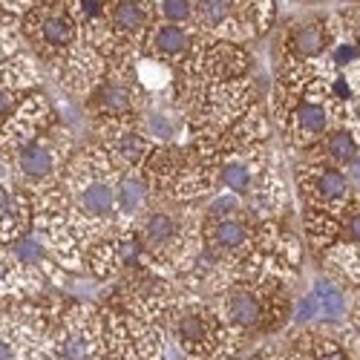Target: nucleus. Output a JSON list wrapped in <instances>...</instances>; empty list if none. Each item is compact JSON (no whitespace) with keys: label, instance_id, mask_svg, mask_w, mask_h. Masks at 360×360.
Masks as SVG:
<instances>
[{"label":"nucleus","instance_id":"4","mask_svg":"<svg viewBox=\"0 0 360 360\" xmlns=\"http://www.w3.org/2000/svg\"><path fill=\"white\" fill-rule=\"evenodd\" d=\"M23 41L35 46V52L52 67L67 58L81 44V26L67 0H49V4H32L20 18Z\"/></svg>","mask_w":360,"mask_h":360},{"label":"nucleus","instance_id":"15","mask_svg":"<svg viewBox=\"0 0 360 360\" xmlns=\"http://www.w3.org/2000/svg\"><path fill=\"white\" fill-rule=\"evenodd\" d=\"M191 165V147L185 144H156L141 165V176L150 193L165 196L167 188L176 182V176Z\"/></svg>","mask_w":360,"mask_h":360},{"label":"nucleus","instance_id":"13","mask_svg":"<svg viewBox=\"0 0 360 360\" xmlns=\"http://www.w3.org/2000/svg\"><path fill=\"white\" fill-rule=\"evenodd\" d=\"M332 122H338V115H335V110L328 104L300 101L288 112L283 127H285V136H288L291 147H297V150H314L317 141L335 127Z\"/></svg>","mask_w":360,"mask_h":360},{"label":"nucleus","instance_id":"16","mask_svg":"<svg viewBox=\"0 0 360 360\" xmlns=\"http://www.w3.org/2000/svg\"><path fill=\"white\" fill-rule=\"evenodd\" d=\"M32 196L12 182H0V245H12L32 231Z\"/></svg>","mask_w":360,"mask_h":360},{"label":"nucleus","instance_id":"23","mask_svg":"<svg viewBox=\"0 0 360 360\" xmlns=\"http://www.w3.org/2000/svg\"><path fill=\"white\" fill-rule=\"evenodd\" d=\"M84 268H89L93 277H98V280H112V277L122 274V262H118V251H115V236L84 248Z\"/></svg>","mask_w":360,"mask_h":360},{"label":"nucleus","instance_id":"33","mask_svg":"<svg viewBox=\"0 0 360 360\" xmlns=\"http://www.w3.org/2000/svg\"><path fill=\"white\" fill-rule=\"evenodd\" d=\"M349 323H352V328H354V335H357V340H360V291L349 300V317H346Z\"/></svg>","mask_w":360,"mask_h":360},{"label":"nucleus","instance_id":"11","mask_svg":"<svg viewBox=\"0 0 360 360\" xmlns=\"http://www.w3.org/2000/svg\"><path fill=\"white\" fill-rule=\"evenodd\" d=\"M254 233H257V219L251 214L231 217L219 222H205L202 225V248L214 254L225 265L239 259L243 254L254 251Z\"/></svg>","mask_w":360,"mask_h":360},{"label":"nucleus","instance_id":"32","mask_svg":"<svg viewBox=\"0 0 360 360\" xmlns=\"http://www.w3.org/2000/svg\"><path fill=\"white\" fill-rule=\"evenodd\" d=\"M340 20L349 26V32H352V38H354L352 44L360 49V9H349L346 15H340Z\"/></svg>","mask_w":360,"mask_h":360},{"label":"nucleus","instance_id":"19","mask_svg":"<svg viewBox=\"0 0 360 360\" xmlns=\"http://www.w3.org/2000/svg\"><path fill=\"white\" fill-rule=\"evenodd\" d=\"M288 202V193H285V185H283V179L274 167H268L262 170L257 179H254V185L245 196V207H248V214L257 219V222H268V219H277V214L285 207Z\"/></svg>","mask_w":360,"mask_h":360},{"label":"nucleus","instance_id":"2","mask_svg":"<svg viewBox=\"0 0 360 360\" xmlns=\"http://www.w3.org/2000/svg\"><path fill=\"white\" fill-rule=\"evenodd\" d=\"M202 211H193V205H150V211L133 228L141 239L147 254L153 257L159 268L185 271L193 257L202 251Z\"/></svg>","mask_w":360,"mask_h":360},{"label":"nucleus","instance_id":"21","mask_svg":"<svg viewBox=\"0 0 360 360\" xmlns=\"http://www.w3.org/2000/svg\"><path fill=\"white\" fill-rule=\"evenodd\" d=\"M314 150H320V153H323V162H328V165H335V167L343 170V167H349L360 156V141H357V136L349 127L338 124V127H332L317 141Z\"/></svg>","mask_w":360,"mask_h":360},{"label":"nucleus","instance_id":"26","mask_svg":"<svg viewBox=\"0 0 360 360\" xmlns=\"http://www.w3.org/2000/svg\"><path fill=\"white\" fill-rule=\"evenodd\" d=\"M326 257H328V262H332L349 283L360 285V245L338 243L335 248H328V251H326Z\"/></svg>","mask_w":360,"mask_h":360},{"label":"nucleus","instance_id":"20","mask_svg":"<svg viewBox=\"0 0 360 360\" xmlns=\"http://www.w3.org/2000/svg\"><path fill=\"white\" fill-rule=\"evenodd\" d=\"M303 231H306V239L317 248V251H328L335 248L338 243H343V233H340V217L338 214H328V211H320V207H309L303 211Z\"/></svg>","mask_w":360,"mask_h":360},{"label":"nucleus","instance_id":"3","mask_svg":"<svg viewBox=\"0 0 360 360\" xmlns=\"http://www.w3.org/2000/svg\"><path fill=\"white\" fill-rule=\"evenodd\" d=\"M72 159V136L61 124L46 130L32 144L20 147L15 156H9L15 185L26 193L49 188L61 182V173Z\"/></svg>","mask_w":360,"mask_h":360},{"label":"nucleus","instance_id":"6","mask_svg":"<svg viewBox=\"0 0 360 360\" xmlns=\"http://www.w3.org/2000/svg\"><path fill=\"white\" fill-rule=\"evenodd\" d=\"M297 188L309 207H320V211L338 214V217L354 199L346 173L323 159H309L303 165H297Z\"/></svg>","mask_w":360,"mask_h":360},{"label":"nucleus","instance_id":"30","mask_svg":"<svg viewBox=\"0 0 360 360\" xmlns=\"http://www.w3.org/2000/svg\"><path fill=\"white\" fill-rule=\"evenodd\" d=\"M291 320L297 326H314V323H320V306H317V300L311 297V291L291 303Z\"/></svg>","mask_w":360,"mask_h":360},{"label":"nucleus","instance_id":"9","mask_svg":"<svg viewBox=\"0 0 360 360\" xmlns=\"http://www.w3.org/2000/svg\"><path fill=\"white\" fill-rule=\"evenodd\" d=\"M153 23H156L153 4H139V0L107 4V29H110V41H112V55H118V52L139 55Z\"/></svg>","mask_w":360,"mask_h":360},{"label":"nucleus","instance_id":"31","mask_svg":"<svg viewBox=\"0 0 360 360\" xmlns=\"http://www.w3.org/2000/svg\"><path fill=\"white\" fill-rule=\"evenodd\" d=\"M332 49H335L332 58H335V64H338V67H343V64H354L357 58H360V49H357L352 41H349V44H335Z\"/></svg>","mask_w":360,"mask_h":360},{"label":"nucleus","instance_id":"28","mask_svg":"<svg viewBox=\"0 0 360 360\" xmlns=\"http://www.w3.org/2000/svg\"><path fill=\"white\" fill-rule=\"evenodd\" d=\"M153 12H156L159 23L193 29V4L191 0H159V4H153Z\"/></svg>","mask_w":360,"mask_h":360},{"label":"nucleus","instance_id":"18","mask_svg":"<svg viewBox=\"0 0 360 360\" xmlns=\"http://www.w3.org/2000/svg\"><path fill=\"white\" fill-rule=\"evenodd\" d=\"M219 317L225 320V326H231L233 332H251L259 328L262 323V294L259 288H248V285H231L219 294Z\"/></svg>","mask_w":360,"mask_h":360},{"label":"nucleus","instance_id":"36","mask_svg":"<svg viewBox=\"0 0 360 360\" xmlns=\"http://www.w3.org/2000/svg\"><path fill=\"white\" fill-rule=\"evenodd\" d=\"M352 360H360V354H352Z\"/></svg>","mask_w":360,"mask_h":360},{"label":"nucleus","instance_id":"27","mask_svg":"<svg viewBox=\"0 0 360 360\" xmlns=\"http://www.w3.org/2000/svg\"><path fill=\"white\" fill-rule=\"evenodd\" d=\"M248 214L245 199L243 196H233V193H217L211 202L202 207V217L205 222H219V219H231V217H243Z\"/></svg>","mask_w":360,"mask_h":360},{"label":"nucleus","instance_id":"12","mask_svg":"<svg viewBox=\"0 0 360 360\" xmlns=\"http://www.w3.org/2000/svg\"><path fill=\"white\" fill-rule=\"evenodd\" d=\"M49 70H52L55 81L61 84L67 93H72V96L86 101L101 86V81H104V58L93 46H86L81 41L67 58L55 61Z\"/></svg>","mask_w":360,"mask_h":360},{"label":"nucleus","instance_id":"34","mask_svg":"<svg viewBox=\"0 0 360 360\" xmlns=\"http://www.w3.org/2000/svg\"><path fill=\"white\" fill-rule=\"evenodd\" d=\"M343 173H346V179H349V185H352L354 196H360V156H357L349 167H343Z\"/></svg>","mask_w":360,"mask_h":360},{"label":"nucleus","instance_id":"8","mask_svg":"<svg viewBox=\"0 0 360 360\" xmlns=\"http://www.w3.org/2000/svg\"><path fill=\"white\" fill-rule=\"evenodd\" d=\"M55 124H58V115H55L49 98L41 93H29L18 104V110L9 115V122L0 127V153L6 159L15 156L20 147L32 144L35 139H41Z\"/></svg>","mask_w":360,"mask_h":360},{"label":"nucleus","instance_id":"14","mask_svg":"<svg viewBox=\"0 0 360 360\" xmlns=\"http://www.w3.org/2000/svg\"><path fill=\"white\" fill-rule=\"evenodd\" d=\"M248 72H251V55L239 44L211 41L205 46L199 75L207 86L211 84H228V81H243V78H248Z\"/></svg>","mask_w":360,"mask_h":360},{"label":"nucleus","instance_id":"35","mask_svg":"<svg viewBox=\"0 0 360 360\" xmlns=\"http://www.w3.org/2000/svg\"><path fill=\"white\" fill-rule=\"evenodd\" d=\"M280 360H309V357H306L303 352H297V349H291V352H288L285 357H280Z\"/></svg>","mask_w":360,"mask_h":360},{"label":"nucleus","instance_id":"1","mask_svg":"<svg viewBox=\"0 0 360 360\" xmlns=\"http://www.w3.org/2000/svg\"><path fill=\"white\" fill-rule=\"evenodd\" d=\"M127 170L104 144L84 147L61 173V211L81 248L118 236L115 185Z\"/></svg>","mask_w":360,"mask_h":360},{"label":"nucleus","instance_id":"7","mask_svg":"<svg viewBox=\"0 0 360 360\" xmlns=\"http://www.w3.org/2000/svg\"><path fill=\"white\" fill-rule=\"evenodd\" d=\"M254 86L248 78L243 81H228V84H211L205 89L202 107L191 115L193 122L205 124L214 133H225L228 127H233L239 118H243L251 107H254Z\"/></svg>","mask_w":360,"mask_h":360},{"label":"nucleus","instance_id":"10","mask_svg":"<svg viewBox=\"0 0 360 360\" xmlns=\"http://www.w3.org/2000/svg\"><path fill=\"white\" fill-rule=\"evenodd\" d=\"M335 26H338V18H326V15H311L303 20H294L285 29V38H283V58L317 64V58L328 55V49L338 44Z\"/></svg>","mask_w":360,"mask_h":360},{"label":"nucleus","instance_id":"24","mask_svg":"<svg viewBox=\"0 0 360 360\" xmlns=\"http://www.w3.org/2000/svg\"><path fill=\"white\" fill-rule=\"evenodd\" d=\"M294 349L303 352L309 360H352V352L346 349V343L326 338V335H300V340H294Z\"/></svg>","mask_w":360,"mask_h":360},{"label":"nucleus","instance_id":"22","mask_svg":"<svg viewBox=\"0 0 360 360\" xmlns=\"http://www.w3.org/2000/svg\"><path fill=\"white\" fill-rule=\"evenodd\" d=\"M311 297L317 300V306H320V323L338 326V323H343L349 317V297H346V291L340 288L338 280L317 277L314 288H311Z\"/></svg>","mask_w":360,"mask_h":360},{"label":"nucleus","instance_id":"5","mask_svg":"<svg viewBox=\"0 0 360 360\" xmlns=\"http://www.w3.org/2000/svg\"><path fill=\"white\" fill-rule=\"evenodd\" d=\"M49 343L55 360H104L101 314L86 303H72L52 320Z\"/></svg>","mask_w":360,"mask_h":360},{"label":"nucleus","instance_id":"17","mask_svg":"<svg viewBox=\"0 0 360 360\" xmlns=\"http://www.w3.org/2000/svg\"><path fill=\"white\" fill-rule=\"evenodd\" d=\"M153 205V193H150L141 170H127L115 185V222H118V233L133 231L139 225V219L150 211Z\"/></svg>","mask_w":360,"mask_h":360},{"label":"nucleus","instance_id":"25","mask_svg":"<svg viewBox=\"0 0 360 360\" xmlns=\"http://www.w3.org/2000/svg\"><path fill=\"white\" fill-rule=\"evenodd\" d=\"M6 248H9V254H12L20 265H26V268H38V271H41V268L49 262L46 248L41 245V239H38L32 231H29L26 236H20V239H15V243L6 245Z\"/></svg>","mask_w":360,"mask_h":360},{"label":"nucleus","instance_id":"29","mask_svg":"<svg viewBox=\"0 0 360 360\" xmlns=\"http://www.w3.org/2000/svg\"><path fill=\"white\" fill-rule=\"evenodd\" d=\"M340 233H343V243L360 245V196H354L340 211Z\"/></svg>","mask_w":360,"mask_h":360}]
</instances>
